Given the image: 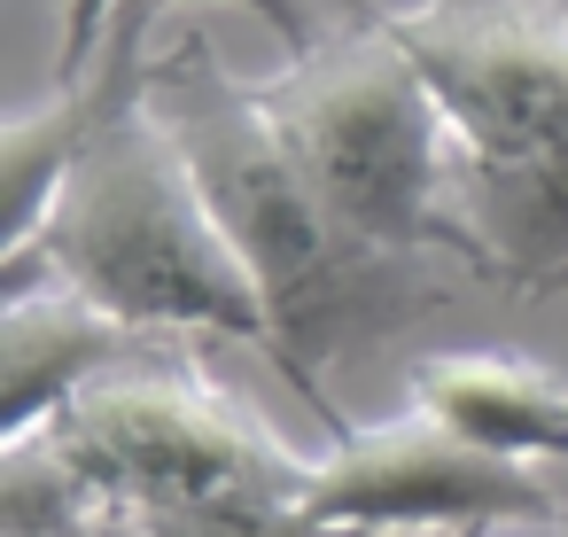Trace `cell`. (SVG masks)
Masks as SVG:
<instances>
[{"label": "cell", "instance_id": "9c48e42d", "mask_svg": "<svg viewBox=\"0 0 568 537\" xmlns=\"http://www.w3.org/2000/svg\"><path fill=\"white\" fill-rule=\"evenodd\" d=\"M94 102H102V87L79 79V87H55L48 102H32L0 125V188H9V234H0V250L40 234V219H48V203H55V188H63V172L94 125Z\"/></svg>", "mask_w": 568, "mask_h": 537}, {"label": "cell", "instance_id": "7a4b0ae2", "mask_svg": "<svg viewBox=\"0 0 568 537\" xmlns=\"http://www.w3.org/2000/svg\"><path fill=\"white\" fill-rule=\"evenodd\" d=\"M102 87L94 125L32 242L0 250V273H55L102 312L149 335H226L273 351L265 296L226 242L187 149L149 102V55L102 48L87 71Z\"/></svg>", "mask_w": 568, "mask_h": 537}, {"label": "cell", "instance_id": "4fadbf2b", "mask_svg": "<svg viewBox=\"0 0 568 537\" xmlns=\"http://www.w3.org/2000/svg\"><path fill=\"white\" fill-rule=\"evenodd\" d=\"M490 537H568V514H560V521H521V529H490Z\"/></svg>", "mask_w": 568, "mask_h": 537}, {"label": "cell", "instance_id": "ba28073f", "mask_svg": "<svg viewBox=\"0 0 568 537\" xmlns=\"http://www.w3.org/2000/svg\"><path fill=\"white\" fill-rule=\"evenodd\" d=\"M405 397L413 413H428L436 428L498 452V459H521V467H545V459H568V382L521 351H436V358H413L405 366Z\"/></svg>", "mask_w": 568, "mask_h": 537}, {"label": "cell", "instance_id": "8fae6325", "mask_svg": "<svg viewBox=\"0 0 568 537\" xmlns=\"http://www.w3.org/2000/svg\"><path fill=\"white\" fill-rule=\"evenodd\" d=\"M172 9H203V0H125V17H118V32H110V48H141L149 55V40H156V24L172 17ZM226 9H250L288 55H312L320 48V32H312V9L304 0H226Z\"/></svg>", "mask_w": 568, "mask_h": 537}, {"label": "cell", "instance_id": "5b68a950", "mask_svg": "<svg viewBox=\"0 0 568 537\" xmlns=\"http://www.w3.org/2000/svg\"><path fill=\"white\" fill-rule=\"evenodd\" d=\"M48 436L118 514V529L149 506H203V498H304L320 452H296L257 405L211 382L187 335L110 366L87 382Z\"/></svg>", "mask_w": 568, "mask_h": 537}, {"label": "cell", "instance_id": "8992f818", "mask_svg": "<svg viewBox=\"0 0 568 537\" xmlns=\"http://www.w3.org/2000/svg\"><path fill=\"white\" fill-rule=\"evenodd\" d=\"M304 506L320 521L389 537V529H444V537H490V529H521V521H560L568 498L521 467L498 459L452 428H436L428 413H389L366 428H343L320 467Z\"/></svg>", "mask_w": 568, "mask_h": 537}, {"label": "cell", "instance_id": "3957f363", "mask_svg": "<svg viewBox=\"0 0 568 537\" xmlns=\"http://www.w3.org/2000/svg\"><path fill=\"white\" fill-rule=\"evenodd\" d=\"M444 102L459 219L514 296L568 288V9L560 0H405L382 9Z\"/></svg>", "mask_w": 568, "mask_h": 537}, {"label": "cell", "instance_id": "52a82bcc", "mask_svg": "<svg viewBox=\"0 0 568 537\" xmlns=\"http://www.w3.org/2000/svg\"><path fill=\"white\" fill-rule=\"evenodd\" d=\"M172 335H149L94 296H79L55 273H0V444L48 428L87 382L110 366L156 351Z\"/></svg>", "mask_w": 568, "mask_h": 537}, {"label": "cell", "instance_id": "6da1fadb", "mask_svg": "<svg viewBox=\"0 0 568 537\" xmlns=\"http://www.w3.org/2000/svg\"><path fill=\"white\" fill-rule=\"evenodd\" d=\"M149 102L172 125V141L187 149L226 242L242 250V265L265 296V320H273L265 358L327 421V436H343L351 421L327 397V366L444 312L459 296V281H475V273L452 257H397V250L358 242L312 195L296 156L281 149L257 87H242L203 32H172L149 55Z\"/></svg>", "mask_w": 568, "mask_h": 537}, {"label": "cell", "instance_id": "7c38bea8", "mask_svg": "<svg viewBox=\"0 0 568 537\" xmlns=\"http://www.w3.org/2000/svg\"><path fill=\"white\" fill-rule=\"evenodd\" d=\"M118 17H125V0H55V24H63L55 32V87H79L102 63Z\"/></svg>", "mask_w": 568, "mask_h": 537}, {"label": "cell", "instance_id": "30bf717a", "mask_svg": "<svg viewBox=\"0 0 568 537\" xmlns=\"http://www.w3.org/2000/svg\"><path fill=\"white\" fill-rule=\"evenodd\" d=\"M125 537H366V529L320 521L304 498H203V506H149L125 521Z\"/></svg>", "mask_w": 568, "mask_h": 537}, {"label": "cell", "instance_id": "277c9868", "mask_svg": "<svg viewBox=\"0 0 568 537\" xmlns=\"http://www.w3.org/2000/svg\"><path fill=\"white\" fill-rule=\"evenodd\" d=\"M257 102L312 195L358 242L397 257H452L490 281L459 219V156L444 102L405 55V40L382 24V9L327 32L312 55H288V71L265 79Z\"/></svg>", "mask_w": 568, "mask_h": 537}]
</instances>
